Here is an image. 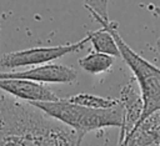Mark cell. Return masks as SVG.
<instances>
[{
    "mask_svg": "<svg viewBox=\"0 0 160 146\" xmlns=\"http://www.w3.org/2000/svg\"><path fill=\"white\" fill-rule=\"evenodd\" d=\"M29 105L36 107L50 119L74 130L82 139L88 132L106 127L120 129L122 124V111L120 105L114 109L98 110L71 104L65 99L54 102H35Z\"/></svg>",
    "mask_w": 160,
    "mask_h": 146,
    "instance_id": "obj_3",
    "label": "cell"
},
{
    "mask_svg": "<svg viewBox=\"0 0 160 146\" xmlns=\"http://www.w3.org/2000/svg\"><path fill=\"white\" fill-rule=\"evenodd\" d=\"M118 100L122 111V124L120 127V134L116 146H122L130 132L138 125L142 114V100L140 92L135 90L132 80H130L128 84H125L121 87L120 96Z\"/></svg>",
    "mask_w": 160,
    "mask_h": 146,
    "instance_id": "obj_7",
    "label": "cell"
},
{
    "mask_svg": "<svg viewBox=\"0 0 160 146\" xmlns=\"http://www.w3.org/2000/svg\"><path fill=\"white\" fill-rule=\"evenodd\" d=\"M0 91L19 101L22 100L26 104L54 102L60 100L56 94L46 85L20 79H1Z\"/></svg>",
    "mask_w": 160,
    "mask_h": 146,
    "instance_id": "obj_6",
    "label": "cell"
},
{
    "mask_svg": "<svg viewBox=\"0 0 160 146\" xmlns=\"http://www.w3.org/2000/svg\"><path fill=\"white\" fill-rule=\"evenodd\" d=\"M86 37L89 42H91V46L94 49L92 51L106 54L112 57H120V52L112 35L104 27L94 31H88Z\"/></svg>",
    "mask_w": 160,
    "mask_h": 146,
    "instance_id": "obj_9",
    "label": "cell"
},
{
    "mask_svg": "<svg viewBox=\"0 0 160 146\" xmlns=\"http://www.w3.org/2000/svg\"><path fill=\"white\" fill-rule=\"evenodd\" d=\"M81 141L74 130L0 91V146H80Z\"/></svg>",
    "mask_w": 160,
    "mask_h": 146,
    "instance_id": "obj_1",
    "label": "cell"
},
{
    "mask_svg": "<svg viewBox=\"0 0 160 146\" xmlns=\"http://www.w3.org/2000/svg\"><path fill=\"white\" fill-rule=\"evenodd\" d=\"M114 62H115V57L96 51H91L84 57L79 59L80 67L91 75L108 72L114 66Z\"/></svg>",
    "mask_w": 160,
    "mask_h": 146,
    "instance_id": "obj_10",
    "label": "cell"
},
{
    "mask_svg": "<svg viewBox=\"0 0 160 146\" xmlns=\"http://www.w3.org/2000/svg\"><path fill=\"white\" fill-rule=\"evenodd\" d=\"M122 146H160V111L141 121L130 132Z\"/></svg>",
    "mask_w": 160,
    "mask_h": 146,
    "instance_id": "obj_8",
    "label": "cell"
},
{
    "mask_svg": "<svg viewBox=\"0 0 160 146\" xmlns=\"http://www.w3.org/2000/svg\"><path fill=\"white\" fill-rule=\"evenodd\" d=\"M156 50H158V54H159V56H160V36H159L158 40H156Z\"/></svg>",
    "mask_w": 160,
    "mask_h": 146,
    "instance_id": "obj_12",
    "label": "cell"
},
{
    "mask_svg": "<svg viewBox=\"0 0 160 146\" xmlns=\"http://www.w3.org/2000/svg\"><path fill=\"white\" fill-rule=\"evenodd\" d=\"M65 100L71 104H76V105L90 107V109H98V110H108V109H114L119 106L118 99L104 97V96H99L89 92H79L66 97Z\"/></svg>",
    "mask_w": 160,
    "mask_h": 146,
    "instance_id": "obj_11",
    "label": "cell"
},
{
    "mask_svg": "<svg viewBox=\"0 0 160 146\" xmlns=\"http://www.w3.org/2000/svg\"><path fill=\"white\" fill-rule=\"evenodd\" d=\"M1 79H20L38 84H71L78 79V71L62 64H45L21 71H1Z\"/></svg>",
    "mask_w": 160,
    "mask_h": 146,
    "instance_id": "obj_5",
    "label": "cell"
},
{
    "mask_svg": "<svg viewBox=\"0 0 160 146\" xmlns=\"http://www.w3.org/2000/svg\"><path fill=\"white\" fill-rule=\"evenodd\" d=\"M0 30H1V26H0Z\"/></svg>",
    "mask_w": 160,
    "mask_h": 146,
    "instance_id": "obj_13",
    "label": "cell"
},
{
    "mask_svg": "<svg viewBox=\"0 0 160 146\" xmlns=\"http://www.w3.org/2000/svg\"><path fill=\"white\" fill-rule=\"evenodd\" d=\"M89 42L88 37H82L75 42H68L55 46H35L25 50L6 52L0 57V66L4 69H18L28 66H40L49 64L54 60H58L68 54H75L85 47V44Z\"/></svg>",
    "mask_w": 160,
    "mask_h": 146,
    "instance_id": "obj_4",
    "label": "cell"
},
{
    "mask_svg": "<svg viewBox=\"0 0 160 146\" xmlns=\"http://www.w3.org/2000/svg\"><path fill=\"white\" fill-rule=\"evenodd\" d=\"M88 11L98 22H100L101 27H104L112 35L118 45L120 57H122L126 65L130 67L135 81L138 82L140 96L142 100V114L138 122L139 125L150 115L160 111V67L144 59L125 42L118 30L116 21H111L109 17H101L91 10Z\"/></svg>",
    "mask_w": 160,
    "mask_h": 146,
    "instance_id": "obj_2",
    "label": "cell"
}]
</instances>
